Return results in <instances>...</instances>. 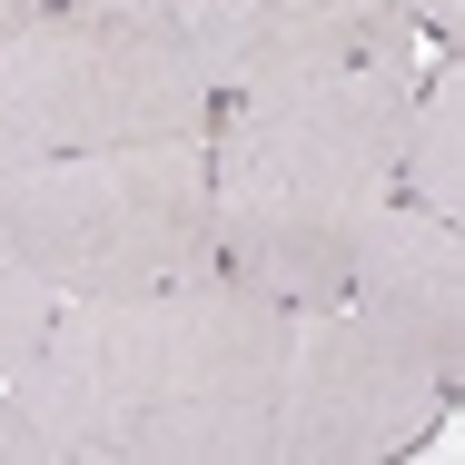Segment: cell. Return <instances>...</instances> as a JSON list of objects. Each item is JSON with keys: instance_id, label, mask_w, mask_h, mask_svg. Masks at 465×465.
<instances>
[{"instance_id": "6", "label": "cell", "mask_w": 465, "mask_h": 465, "mask_svg": "<svg viewBox=\"0 0 465 465\" xmlns=\"http://www.w3.org/2000/svg\"><path fill=\"white\" fill-rule=\"evenodd\" d=\"M169 30L188 40L208 90H258L287 70H327L386 50L406 30V0H159Z\"/></svg>"}, {"instance_id": "8", "label": "cell", "mask_w": 465, "mask_h": 465, "mask_svg": "<svg viewBox=\"0 0 465 465\" xmlns=\"http://www.w3.org/2000/svg\"><path fill=\"white\" fill-rule=\"evenodd\" d=\"M465 70L456 60H436V70H416V99H406V139H396V198H416V208H436V218H456L465 208Z\"/></svg>"}, {"instance_id": "1", "label": "cell", "mask_w": 465, "mask_h": 465, "mask_svg": "<svg viewBox=\"0 0 465 465\" xmlns=\"http://www.w3.org/2000/svg\"><path fill=\"white\" fill-rule=\"evenodd\" d=\"M287 307L268 287L179 278L60 297L50 337L0 376L60 465H268Z\"/></svg>"}, {"instance_id": "4", "label": "cell", "mask_w": 465, "mask_h": 465, "mask_svg": "<svg viewBox=\"0 0 465 465\" xmlns=\"http://www.w3.org/2000/svg\"><path fill=\"white\" fill-rule=\"evenodd\" d=\"M208 129V80L159 0H50L0 30V169Z\"/></svg>"}, {"instance_id": "10", "label": "cell", "mask_w": 465, "mask_h": 465, "mask_svg": "<svg viewBox=\"0 0 465 465\" xmlns=\"http://www.w3.org/2000/svg\"><path fill=\"white\" fill-rule=\"evenodd\" d=\"M0 465H60V456H50V436L30 426V406H20L10 386H0Z\"/></svg>"}, {"instance_id": "3", "label": "cell", "mask_w": 465, "mask_h": 465, "mask_svg": "<svg viewBox=\"0 0 465 465\" xmlns=\"http://www.w3.org/2000/svg\"><path fill=\"white\" fill-rule=\"evenodd\" d=\"M0 238L60 297H129L218 268L208 218V139H119L0 169Z\"/></svg>"}, {"instance_id": "11", "label": "cell", "mask_w": 465, "mask_h": 465, "mask_svg": "<svg viewBox=\"0 0 465 465\" xmlns=\"http://www.w3.org/2000/svg\"><path fill=\"white\" fill-rule=\"evenodd\" d=\"M406 20H426L436 40H456V20H465V0H406Z\"/></svg>"}, {"instance_id": "9", "label": "cell", "mask_w": 465, "mask_h": 465, "mask_svg": "<svg viewBox=\"0 0 465 465\" xmlns=\"http://www.w3.org/2000/svg\"><path fill=\"white\" fill-rule=\"evenodd\" d=\"M50 317H60V287H50L20 248H10V238H0V376L50 337Z\"/></svg>"}, {"instance_id": "5", "label": "cell", "mask_w": 465, "mask_h": 465, "mask_svg": "<svg viewBox=\"0 0 465 465\" xmlns=\"http://www.w3.org/2000/svg\"><path fill=\"white\" fill-rule=\"evenodd\" d=\"M446 386L396 317H376L367 297L327 287V297H297L287 307V367H278V416H268V456L287 465H376L406 456L436 416H446Z\"/></svg>"}, {"instance_id": "2", "label": "cell", "mask_w": 465, "mask_h": 465, "mask_svg": "<svg viewBox=\"0 0 465 465\" xmlns=\"http://www.w3.org/2000/svg\"><path fill=\"white\" fill-rule=\"evenodd\" d=\"M416 99V40L287 70L258 90H228V119L208 139V218L218 268L268 287L278 307L347 287V248L396 198V139Z\"/></svg>"}, {"instance_id": "7", "label": "cell", "mask_w": 465, "mask_h": 465, "mask_svg": "<svg viewBox=\"0 0 465 465\" xmlns=\"http://www.w3.org/2000/svg\"><path fill=\"white\" fill-rule=\"evenodd\" d=\"M347 297L396 317L446 376L465 367V238H456V218H436L416 198H386L357 228V248H347Z\"/></svg>"}, {"instance_id": "12", "label": "cell", "mask_w": 465, "mask_h": 465, "mask_svg": "<svg viewBox=\"0 0 465 465\" xmlns=\"http://www.w3.org/2000/svg\"><path fill=\"white\" fill-rule=\"evenodd\" d=\"M30 10H50V0H0V30H10V20H30Z\"/></svg>"}]
</instances>
